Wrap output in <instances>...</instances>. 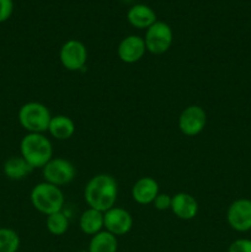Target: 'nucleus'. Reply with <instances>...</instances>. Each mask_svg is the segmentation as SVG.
I'll return each mask as SVG.
<instances>
[{
  "mask_svg": "<svg viewBox=\"0 0 251 252\" xmlns=\"http://www.w3.org/2000/svg\"><path fill=\"white\" fill-rule=\"evenodd\" d=\"M117 196V181L108 174H98L91 177L84 189V198L89 208H94L102 213L115 207Z\"/></svg>",
  "mask_w": 251,
  "mask_h": 252,
  "instance_id": "1",
  "label": "nucleus"
},
{
  "mask_svg": "<svg viewBox=\"0 0 251 252\" xmlns=\"http://www.w3.org/2000/svg\"><path fill=\"white\" fill-rule=\"evenodd\" d=\"M21 157L33 169H42L53 158V147L42 133H27L20 143Z\"/></svg>",
  "mask_w": 251,
  "mask_h": 252,
  "instance_id": "2",
  "label": "nucleus"
},
{
  "mask_svg": "<svg viewBox=\"0 0 251 252\" xmlns=\"http://www.w3.org/2000/svg\"><path fill=\"white\" fill-rule=\"evenodd\" d=\"M30 199L33 208L44 216L61 212L64 206V194L61 187L44 181L32 189Z\"/></svg>",
  "mask_w": 251,
  "mask_h": 252,
  "instance_id": "3",
  "label": "nucleus"
},
{
  "mask_svg": "<svg viewBox=\"0 0 251 252\" xmlns=\"http://www.w3.org/2000/svg\"><path fill=\"white\" fill-rule=\"evenodd\" d=\"M17 120L21 127L29 133L48 132L52 115L46 105L36 101H31L20 107Z\"/></svg>",
  "mask_w": 251,
  "mask_h": 252,
  "instance_id": "4",
  "label": "nucleus"
},
{
  "mask_svg": "<svg viewBox=\"0 0 251 252\" xmlns=\"http://www.w3.org/2000/svg\"><path fill=\"white\" fill-rule=\"evenodd\" d=\"M143 38H144L147 52L160 56L166 53L171 48L174 42V32L169 24L157 20L149 29L145 30V36Z\"/></svg>",
  "mask_w": 251,
  "mask_h": 252,
  "instance_id": "5",
  "label": "nucleus"
},
{
  "mask_svg": "<svg viewBox=\"0 0 251 252\" xmlns=\"http://www.w3.org/2000/svg\"><path fill=\"white\" fill-rule=\"evenodd\" d=\"M42 174H43L44 182L62 187L74 181L76 176V169L73 162L64 158H52L42 167Z\"/></svg>",
  "mask_w": 251,
  "mask_h": 252,
  "instance_id": "6",
  "label": "nucleus"
},
{
  "mask_svg": "<svg viewBox=\"0 0 251 252\" xmlns=\"http://www.w3.org/2000/svg\"><path fill=\"white\" fill-rule=\"evenodd\" d=\"M59 61L69 71H78L85 68L88 62V49L79 39H68L59 51Z\"/></svg>",
  "mask_w": 251,
  "mask_h": 252,
  "instance_id": "7",
  "label": "nucleus"
},
{
  "mask_svg": "<svg viewBox=\"0 0 251 252\" xmlns=\"http://www.w3.org/2000/svg\"><path fill=\"white\" fill-rule=\"evenodd\" d=\"M207 125V113L201 106L191 105L185 108L179 117V128L182 134L196 137Z\"/></svg>",
  "mask_w": 251,
  "mask_h": 252,
  "instance_id": "8",
  "label": "nucleus"
},
{
  "mask_svg": "<svg viewBox=\"0 0 251 252\" xmlns=\"http://www.w3.org/2000/svg\"><path fill=\"white\" fill-rule=\"evenodd\" d=\"M226 220L230 228L239 233L251 230V199H235L226 211Z\"/></svg>",
  "mask_w": 251,
  "mask_h": 252,
  "instance_id": "9",
  "label": "nucleus"
},
{
  "mask_svg": "<svg viewBox=\"0 0 251 252\" xmlns=\"http://www.w3.org/2000/svg\"><path fill=\"white\" fill-rule=\"evenodd\" d=\"M133 228L132 214L125 208L113 207L103 213V229L115 236H122Z\"/></svg>",
  "mask_w": 251,
  "mask_h": 252,
  "instance_id": "10",
  "label": "nucleus"
},
{
  "mask_svg": "<svg viewBox=\"0 0 251 252\" xmlns=\"http://www.w3.org/2000/svg\"><path fill=\"white\" fill-rule=\"evenodd\" d=\"M147 48H145L144 38L137 34L126 36L120 42L117 48L118 58L126 64H134L139 62L144 57Z\"/></svg>",
  "mask_w": 251,
  "mask_h": 252,
  "instance_id": "11",
  "label": "nucleus"
},
{
  "mask_svg": "<svg viewBox=\"0 0 251 252\" xmlns=\"http://www.w3.org/2000/svg\"><path fill=\"white\" fill-rule=\"evenodd\" d=\"M172 213L181 220H191L198 213V202L192 194L186 192H179L172 196Z\"/></svg>",
  "mask_w": 251,
  "mask_h": 252,
  "instance_id": "12",
  "label": "nucleus"
},
{
  "mask_svg": "<svg viewBox=\"0 0 251 252\" xmlns=\"http://www.w3.org/2000/svg\"><path fill=\"white\" fill-rule=\"evenodd\" d=\"M159 193V184L149 176L140 177L132 187L133 201L142 206L152 204Z\"/></svg>",
  "mask_w": 251,
  "mask_h": 252,
  "instance_id": "13",
  "label": "nucleus"
},
{
  "mask_svg": "<svg viewBox=\"0 0 251 252\" xmlns=\"http://www.w3.org/2000/svg\"><path fill=\"white\" fill-rule=\"evenodd\" d=\"M127 21L138 30H147L157 21L154 10L145 4H134L128 9Z\"/></svg>",
  "mask_w": 251,
  "mask_h": 252,
  "instance_id": "14",
  "label": "nucleus"
},
{
  "mask_svg": "<svg viewBox=\"0 0 251 252\" xmlns=\"http://www.w3.org/2000/svg\"><path fill=\"white\" fill-rule=\"evenodd\" d=\"M48 133L58 140H66L75 133V123L70 117L64 115L52 116Z\"/></svg>",
  "mask_w": 251,
  "mask_h": 252,
  "instance_id": "15",
  "label": "nucleus"
},
{
  "mask_svg": "<svg viewBox=\"0 0 251 252\" xmlns=\"http://www.w3.org/2000/svg\"><path fill=\"white\" fill-rule=\"evenodd\" d=\"M2 169H4L5 176L14 181L26 179L34 170L22 157H12L7 159Z\"/></svg>",
  "mask_w": 251,
  "mask_h": 252,
  "instance_id": "16",
  "label": "nucleus"
},
{
  "mask_svg": "<svg viewBox=\"0 0 251 252\" xmlns=\"http://www.w3.org/2000/svg\"><path fill=\"white\" fill-rule=\"evenodd\" d=\"M79 226L86 235H96L103 229V213L94 208H88L80 216Z\"/></svg>",
  "mask_w": 251,
  "mask_h": 252,
  "instance_id": "17",
  "label": "nucleus"
},
{
  "mask_svg": "<svg viewBox=\"0 0 251 252\" xmlns=\"http://www.w3.org/2000/svg\"><path fill=\"white\" fill-rule=\"evenodd\" d=\"M88 250L90 252H117V236L106 230L100 231L91 238Z\"/></svg>",
  "mask_w": 251,
  "mask_h": 252,
  "instance_id": "18",
  "label": "nucleus"
},
{
  "mask_svg": "<svg viewBox=\"0 0 251 252\" xmlns=\"http://www.w3.org/2000/svg\"><path fill=\"white\" fill-rule=\"evenodd\" d=\"M46 228L52 235L61 236L68 231L69 229V219L63 213V211L57 212V213L49 214L46 218Z\"/></svg>",
  "mask_w": 251,
  "mask_h": 252,
  "instance_id": "19",
  "label": "nucleus"
},
{
  "mask_svg": "<svg viewBox=\"0 0 251 252\" xmlns=\"http://www.w3.org/2000/svg\"><path fill=\"white\" fill-rule=\"evenodd\" d=\"M19 249V234L12 229L0 228V252H17Z\"/></svg>",
  "mask_w": 251,
  "mask_h": 252,
  "instance_id": "20",
  "label": "nucleus"
},
{
  "mask_svg": "<svg viewBox=\"0 0 251 252\" xmlns=\"http://www.w3.org/2000/svg\"><path fill=\"white\" fill-rule=\"evenodd\" d=\"M171 201L172 196L167 193H159L152 204L157 211H167V209L171 208Z\"/></svg>",
  "mask_w": 251,
  "mask_h": 252,
  "instance_id": "21",
  "label": "nucleus"
},
{
  "mask_svg": "<svg viewBox=\"0 0 251 252\" xmlns=\"http://www.w3.org/2000/svg\"><path fill=\"white\" fill-rule=\"evenodd\" d=\"M228 252H251L250 239H238L229 245Z\"/></svg>",
  "mask_w": 251,
  "mask_h": 252,
  "instance_id": "22",
  "label": "nucleus"
},
{
  "mask_svg": "<svg viewBox=\"0 0 251 252\" xmlns=\"http://www.w3.org/2000/svg\"><path fill=\"white\" fill-rule=\"evenodd\" d=\"M14 11V1L12 0H0V24L10 19Z\"/></svg>",
  "mask_w": 251,
  "mask_h": 252,
  "instance_id": "23",
  "label": "nucleus"
},
{
  "mask_svg": "<svg viewBox=\"0 0 251 252\" xmlns=\"http://www.w3.org/2000/svg\"><path fill=\"white\" fill-rule=\"evenodd\" d=\"M122 1L123 2H133V1H134V0H122Z\"/></svg>",
  "mask_w": 251,
  "mask_h": 252,
  "instance_id": "24",
  "label": "nucleus"
},
{
  "mask_svg": "<svg viewBox=\"0 0 251 252\" xmlns=\"http://www.w3.org/2000/svg\"><path fill=\"white\" fill-rule=\"evenodd\" d=\"M78 252H90L89 250H80V251H78Z\"/></svg>",
  "mask_w": 251,
  "mask_h": 252,
  "instance_id": "25",
  "label": "nucleus"
}]
</instances>
